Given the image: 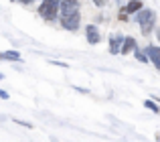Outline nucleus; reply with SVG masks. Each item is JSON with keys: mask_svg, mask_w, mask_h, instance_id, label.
<instances>
[{"mask_svg": "<svg viewBox=\"0 0 160 142\" xmlns=\"http://www.w3.org/2000/svg\"><path fill=\"white\" fill-rule=\"evenodd\" d=\"M61 27L67 31H77L79 28V20H81V12H79L77 2H69V0H63L61 2Z\"/></svg>", "mask_w": 160, "mask_h": 142, "instance_id": "f257e3e1", "label": "nucleus"}, {"mask_svg": "<svg viewBox=\"0 0 160 142\" xmlns=\"http://www.w3.org/2000/svg\"><path fill=\"white\" fill-rule=\"evenodd\" d=\"M134 20L140 24L142 35L148 37L154 28V23H156V14H154V10H150V8H140V10L134 14Z\"/></svg>", "mask_w": 160, "mask_h": 142, "instance_id": "f03ea898", "label": "nucleus"}, {"mask_svg": "<svg viewBox=\"0 0 160 142\" xmlns=\"http://www.w3.org/2000/svg\"><path fill=\"white\" fill-rule=\"evenodd\" d=\"M59 10H61V2L59 0H43L39 6V14L43 20L47 23H53L55 18L59 16Z\"/></svg>", "mask_w": 160, "mask_h": 142, "instance_id": "7ed1b4c3", "label": "nucleus"}, {"mask_svg": "<svg viewBox=\"0 0 160 142\" xmlns=\"http://www.w3.org/2000/svg\"><path fill=\"white\" fill-rule=\"evenodd\" d=\"M124 35H120V33H112L109 35V53L112 55H118V53H122V45H124Z\"/></svg>", "mask_w": 160, "mask_h": 142, "instance_id": "20e7f679", "label": "nucleus"}, {"mask_svg": "<svg viewBox=\"0 0 160 142\" xmlns=\"http://www.w3.org/2000/svg\"><path fill=\"white\" fill-rule=\"evenodd\" d=\"M85 37H87V43H89V45H98L99 39H102L99 28L95 27V24H87V27H85Z\"/></svg>", "mask_w": 160, "mask_h": 142, "instance_id": "39448f33", "label": "nucleus"}, {"mask_svg": "<svg viewBox=\"0 0 160 142\" xmlns=\"http://www.w3.org/2000/svg\"><path fill=\"white\" fill-rule=\"evenodd\" d=\"M146 55H148V59L154 63V67L160 69V47H156V45L146 47Z\"/></svg>", "mask_w": 160, "mask_h": 142, "instance_id": "423d86ee", "label": "nucleus"}, {"mask_svg": "<svg viewBox=\"0 0 160 142\" xmlns=\"http://www.w3.org/2000/svg\"><path fill=\"white\" fill-rule=\"evenodd\" d=\"M140 8H144V4H142V0H130L128 4H126L122 10L126 12V14H136Z\"/></svg>", "mask_w": 160, "mask_h": 142, "instance_id": "0eeeda50", "label": "nucleus"}, {"mask_svg": "<svg viewBox=\"0 0 160 142\" xmlns=\"http://www.w3.org/2000/svg\"><path fill=\"white\" fill-rule=\"evenodd\" d=\"M132 51H136V39L134 37H126L124 45H122V55H130Z\"/></svg>", "mask_w": 160, "mask_h": 142, "instance_id": "6e6552de", "label": "nucleus"}, {"mask_svg": "<svg viewBox=\"0 0 160 142\" xmlns=\"http://www.w3.org/2000/svg\"><path fill=\"white\" fill-rule=\"evenodd\" d=\"M0 61H20L18 51H2L0 53Z\"/></svg>", "mask_w": 160, "mask_h": 142, "instance_id": "1a4fd4ad", "label": "nucleus"}, {"mask_svg": "<svg viewBox=\"0 0 160 142\" xmlns=\"http://www.w3.org/2000/svg\"><path fill=\"white\" fill-rule=\"evenodd\" d=\"M144 106H146V108H148V110H150V112H154V114H160V108H158V106H156V104H154V102H152V99H146V102H144Z\"/></svg>", "mask_w": 160, "mask_h": 142, "instance_id": "9d476101", "label": "nucleus"}, {"mask_svg": "<svg viewBox=\"0 0 160 142\" xmlns=\"http://www.w3.org/2000/svg\"><path fill=\"white\" fill-rule=\"evenodd\" d=\"M136 59L140 61V63H148V55H146V53H140V51H136Z\"/></svg>", "mask_w": 160, "mask_h": 142, "instance_id": "9b49d317", "label": "nucleus"}, {"mask_svg": "<svg viewBox=\"0 0 160 142\" xmlns=\"http://www.w3.org/2000/svg\"><path fill=\"white\" fill-rule=\"evenodd\" d=\"M14 124H20V126H24V128H32L31 122H24V120H18V118H14Z\"/></svg>", "mask_w": 160, "mask_h": 142, "instance_id": "f8f14e48", "label": "nucleus"}, {"mask_svg": "<svg viewBox=\"0 0 160 142\" xmlns=\"http://www.w3.org/2000/svg\"><path fill=\"white\" fill-rule=\"evenodd\" d=\"M0 98H2V99H8V98H10V94H8V91H4V89H0Z\"/></svg>", "mask_w": 160, "mask_h": 142, "instance_id": "ddd939ff", "label": "nucleus"}, {"mask_svg": "<svg viewBox=\"0 0 160 142\" xmlns=\"http://www.w3.org/2000/svg\"><path fill=\"white\" fill-rule=\"evenodd\" d=\"M106 2H108V0H93V4H95V6H98V8H99V6H103V4H106Z\"/></svg>", "mask_w": 160, "mask_h": 142, "instance_id": "4468645a", "label": "nucleus"}, {"mask_svg": "<svg viewBox=\"0 0 160 142\" xmlns=\"http://www.w3.org/2000/svg\"><path fill=\"white\" fill-rule=\"evenodd\" d=\"M75 89L81 91V94H89V89H85V87H77V85H75Z\"/></svg>", "mask_w": 160, "mask_h": 142, "instance_id": "2eb2a0df", "label": "nucleus"}, {"mask_svg": "<svg viewBox=\"0 0 160 142\" xmlns=\"http://www.w3.org/2000/svg\"><path fill=\"white\" fill-rule=\"evenodd\" d=\"M156 37H158V43H160V27L156 28Z\"/></svg>", "mask_w": 160, "mask_h": 142, "instance_id": "dca6fc26", "label": "nucleus"}, {"mask_svg": "<svg viewBox=\"0 0 160 142\" xmlns=\"http://www.w3.org/2000/svg\"><path fill=\"white\" fill-rule=\"evenodd\" d=\"M20 2H24V4H28V2H32V0H20Z\"/></svg>", "mask_w": 160, "mask_h": 142, "instance_id": "f3484780", "label": "nucleus"}, {"mask_svg": "<svg viewBox=\"0 0 160 142\" xmlns=\"http://www.w3.org/2000/svg\"><path fill=\"white\" fill-rule=\"evenodd\" d=\"M69 2H79V0H69Z\"/></svg>", "mask_w": 160, "mask_h": 142, "instance_id": "a211bd4d", "label": "nucleus"}, {"mask_svg": "<svg viewBox=\"0 0 160 142\" xmlns=\"http://www.w3.org/2000/svg\"><path fill=\"white\" fill-rule=\"evenodd\" d=\"M2 77H4V73H0V79H2Z\"/></svg>", "mask_w": 160, "mask_h": 142, "instance_id": "6ab92c4d", "label": "nucleus"}, {"mask_svg": "<svg viewBox=\"0 0 160 142\" xmlns=\"http://www.w3.org/2000/svg\"><path fill=\"white\" fill-rule=\"evenodd\" d=\"M158 102H160V98H158Z\"/></svg>", "mask_w": 160, "mask_h": 142, "instance_id": "aec40b11", "label": "nucleus"}]
</instances>
